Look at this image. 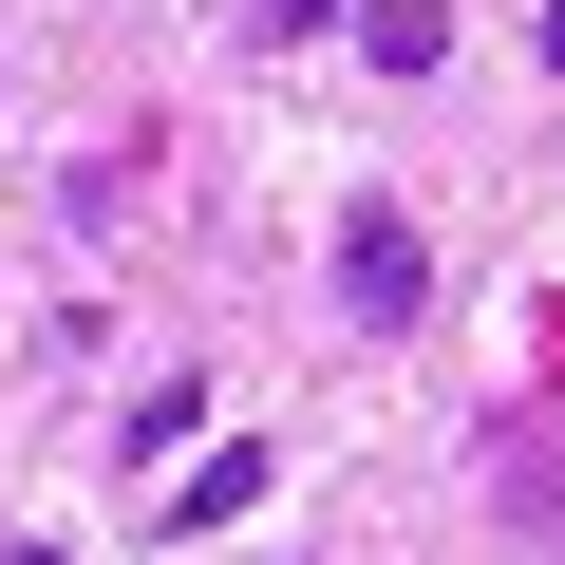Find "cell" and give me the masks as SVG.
Returning <instances> with one entry per match:
<instances>
[{
	"label": "cell",
	"mask_w": 565,
	"mask_h": 565,
	"mask_svg": "<svg viewBox=\"0 0 565 565\" xmlns=\"http://www.w3.org/2000/svg\"><path fill=\"white\" fill-rule=\"evenodd\" d=\"M340 302H359V321H415V302H434V245H415L396 207H340Z\"/></svg>",
	"instance_id": "cell-1"
},
{
	"label": "cell",
	"mask_w": 565,
	"mask_h": 565,
	"mask_svg": "<svg viewBox=\"0 0 565 565\" xmlns=\"http://www.w3.org/2000/svg\"><path fill=\"white\" fill-rule=\"evenodd\" d=\"M245 509H264V452H207V471L170 490V527H245Z\"/></svg>",
	"instance_id": "cell-2"
},
{
	"label": "cell",
	"mask_w": 565,
	"mask_h": 565,
	"mask_svg": "<svg viewBox=\"0 0 565 565\" xmlns=\"http://www.w3.org/2000/svg\"><path fill=\"white\" fill-rule=\"evenodd\" d=\"M302 20H340V0H264V39H302Z\"/></svg>",
	"instance_id": "cell-3"
},
{
	"label": "cell",
	"mask_w": 565,
	"mask_h": 565,
	"mask_svg": "<svg viewBox=\"0 0 565 565\" xmlns=\"http://www.w3.org/2000/svg\"><path fill=\"white\" fill-rule=\"evenodd\" d=\"M546 76H565V0H546Z\"/></svg>",
	"instance_id": "cell-4"
},
{
	"label": "cell",
	"mask_w": 565,
	"mask_h": 565,
	"mask_svg": "<svg viewBox=\"0 0 565 565\" xmlns=\"http://www.w3.org/2000/svg\"><path fill=\"white\" fill-rule=\"evenodd\" d=\"M20 565H76V546H20Z\"/></svg>",
	"instance_id": "cell-5"
}]
</instances>
